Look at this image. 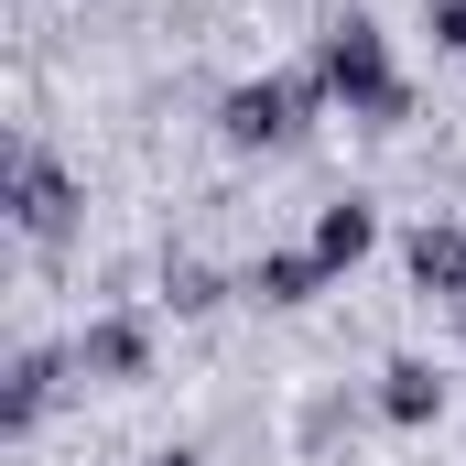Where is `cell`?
Here are the masks:
<instances>
[{"mask_svg": "<svg viewBox=\"0 0 466 466\" xmlns=\"http://www.w3.org/2000/svg\"><path fill=\"white\" fill-rule=\"evenodd\" d=\"M369 412H380L369 390L326 380V390H304V412H293V445H304V456H337V445H358V423H369Z\"/></svg>", "mask_w": 466, "mask_h": 466, "instance_id": "cell-11", "label": "cell"}, {"mask_svg": "<svg viewBox=\"0 0 466 466\" xmlns=\"http://www.w3.org/2000/svg\"><path fill=\"white\" fill-rule=\"evenodd\" d=\"M304 249H315V260H326V271H358V260H369V249H380V207H369V196H326V207H315V228H304Z\"/></svg>", "mask_w": 466, "mask_h": 466, "instance_id": "cell-9", "label": "cell"}, {"mask_svg": "<svg viewBox=\"0 0 466 466\" xmlns=\"http://www.w3.org/2000/svg\"><path fill=\"white\" fill-rule=\"evenodd\" d=\"M228 293H238V282L207 260V249H163V271H152V304H163V315H185V326H196V315H218Z\"/></svg>", "mask_w": 466, "mask_h": 466, "instance_id": "cell-10", "label": "cell"}, {"mask_svg": "<svg viewBox=\"0 0 466 466\" xmlns=\"http://www.w3.org/2000/svg\"><path fill=\"white\" fill-rule=\"evenodd\" d=\"M401 282H412L423 304H456L466 315V228L456 218H412V228H401Z\"/></svg>", "mask_w": 466, "mask_h": 466, "instance_id": "cell-8", "label": "cell"}, {"mask_svg": "<svg viewBox=\"0 0 466 466\" xmlns=\"http://www.w3.org/2000/svg\"><path fill=\"white\" fill-rule=\"evenodd\" d=\"M141 466H207V456H196V445H152Z\"/></svg>", "mask_w": 466, "mask_h": 466, "instance_id": "cell-13", "label": "cell"}, {"mask_svg": "<svg viewBox=\"0 0 466 466\" xmlns=\"http://www.w3.org/2000/svg\"><path fill=\"white\" fill-rule=\"evenodd\" d=\"M0 218H11V238H22V249L66 260V249L87 238V174H76L55 141L11 130V152H0Z\"/></svg>", "mask_w": 466, "mask_h": 466, "instance_id": "cell-2", "label": "cell"}, {"mask_svg": "<svg viewBox=\"0 0 466 466\" xmlns=\"http://www.w3.org/2000/svg\"><path fill=\"white\" fill-rule=\"evenodd\" d=\"M423 33H434V55L466 66V0H423Z\"/></svg>", "mask_w": 466, "mask_h": 466, "instance_id": "cell-12", "label": "cell"}, {"mask_svg": "<svg viewBox=\"0 0 466 466\" xmlns=\"http://www.w3.org/2000/svg\"><path fill=\"white\" fill-rule=\"evenodd\" d=\"M326 282H337V271H326L304 238H271V249H249V271H238V293H249L260 315H304Z\"/></svg>", "mask_w": 466, "mask_h": 466, "instance_id": "cell-6", "label": "cell"}, {"mask_svg": "<svg viewBox=\"0 0 466 466\" xmlns=\"http://www.w3.org/2000/svg\"><path fill=\"white\" fill-rule=\"evenodd\" d=\"M76 369H87V390L152 380V315H141V304H98V315L76 326Z\"/></svg>", "mask_w": 466, "mask_h": 466, "instance_id": "cell-5", "label": "cell"}, {"mask_svg": "<svg viewBox=\"0 0 466 466\" xmlns=\"http://www.w3.org/2000/svg\"><path fill=\"white\" fill-rule=\"evenodd\" d=\"M369 401H380V423H390V434H434V423L456 412V380H445L434 358H390V369L369 380Z\"/></svg>", "mask_w": 466, "mask_h": 466, "instance_id": "cell-7", "label": "cell"}, {"mask_svg": "<svg viewBox=\"0 0 466 466\" xmlns=\"http://www.w3.org/2000/svg\"><path fill=\"white\" fill-rule=\"evenodd\" d=\"M76 380H87V369H76V337H22L11 369H0V434H11V445H33Z\"/></svg>", "mask_w": 466, "mask_h": 466, "instance_id": "cell-4", "label": "cell"}, {"mask_svg": "<svg viewBox=\"0 0 466 466\" xmlns=\"http://www.w3.org/2000/svg\"><path fill=\"white\" fill-rule=\"evenodd\" d=\"M304 66H315V76H326V98H337L358 130H380V141L423 119V87L390 66V22H380V11H358V0H348V11H326V22L304 33Z\"/></svg>", "mask_w": 466, "mask_h": 466, "instance_id": "cell-1", "label": "cell"}, {"mask_svg": "<svg viewBox=\"0 0 466 466\" xmlns=\"http://www.w3.org/2000/svg\"><path fill=\"white\" fill-rule=\"evenodd\" d=\"M326 109L337 98H326L315 66H260V76H228L218 87V141L228 152H293V141H315Z\"/></svg>", "mask_w": 466, "mask_h": 466, "instance_id": "cell-3", "label": "cell"}]
</instances>
